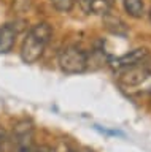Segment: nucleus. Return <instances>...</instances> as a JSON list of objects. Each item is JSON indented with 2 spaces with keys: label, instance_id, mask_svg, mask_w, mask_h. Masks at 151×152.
Listing matches in <instances>:
<instances>
[{
  "label": "nucleus",
  "instance_id": "obj_1",
  "mask_svg": "<svg viewBox=\"0 0 151 152\" xmlns=\"http://www.w3.org/2000/svg\"><path fill=\"white\" fill-rule=\"evenodd\" d=\"M53 37V28L48 22H38L30 27L21 45V59L24 64H35L43 56Z\"/></svg>",
  "mask_w": 151,
  "mask_h": 152
},
{
  "label": "nucleus",
  "instance_id": "obj_2",
  "mask_svg": "<svg viewBox=\"0 0 151 152\" xmlns=\"http://www.w3.org/2000/svg\"><path fill=\"white\" fill-rule=\"evenodd\" d=\"M57 64H59V68L67 75L83 73L88 68V54L81 48L75 45H69L60 49L57 56Z\"/></svg>",
  "mask_w": 151,
  "mask_h": 152
},
{
  "label": "nucleus",
  "instance_id": "obj_3",
  "mask_svg": "<svg viewBox=\"0 0 151 152\" xmlns=\"http://www.w3.org/2000/svg\"><path fill=\"white\" fill-rule=\"evenodd\" d=\"M146 62L134 65V66H129V68H126V70L116 71L118 73V83L126 89H134V87H140L141 84H145L146 81H150L151 79V65H148Z\"/></svg>",
  "mask_w": 151,
  "mask_h": 152
},
{
  "label": "nucleus",
  "instance_id": "obj_4",
  "mask_svg": "<svg viewBox=\"0 0 151 152\" xmlns=\"http://www.w3.org/2000/svg\"><path fill=\"white\" fill-rule=\"evenodd\" d=\"M150 59V51L145 49V48H137V49H132L126 54L119 56L118 59L113 60V68L116 71L119 70H126L129 66H134V65H138V64H143Z\"/></svg>",
  "mask_w": 151,
  "mask_h": 152
},
{
  "label": "nucleus",
  "instance_id": "obj_5",
  "mask_svg": "<svg viewBox=\"0 0 151 152\" xmlns=\"http://www.w3.org/2000/svg\"><path fill=\"white\" fill-rule=\"evenodd\" d=\"M78 3L86 14H96V16H108L113 8V3L108 0H78Z\"/></svg>",
  "mask_w": 151,
  "mask_h": 152
},
{
  "label": "nucleus",
  "instance_id": "obj_6",
  "mask_svg": "<svg viewBox=\"0 0 151 152\" xmlns=\"http://www.w3.org/2000/svg\"><path fill=\"white\" fill-rule=\"evenodd\" d=\"M16 37H18V30L11 24H5L0 26V54H5L13 49L16 43Z\"/></svg>",
  "mask_w": 151,
  "mask_h": 152
},
{
  "label": "nucleus",
  "instance_id": "obj_7",
  "mask_svg": "<svg viewBox=\"0 0 151 152\" xmlns=\"http://www.w3.org/2000/svg\"><path fill=\"white\" fill-rule=\"evenodd\" d=\"M124 11L134 19H140L145 14V3L143 0H121Z\"/></svg>",
  "mask_w": 151,
  "mask_h": 152
},
{
  "label": "nucleus",
  "instance_id": "obj_8",
  "mask_svg": "<svg viewBox=\"0 0 151 152\" xmlns=\"http://www.w3.org/2000/svg\"><path fill=\"white\" fill-rule=\"evenodd\" d=\"M51 5L60 13H70L75 7L77 0H49Z\"/></svg>",
  "mask_w": 151,
  "mask_h": 152
},
{
  "label": "nucleus",
  "instance_id": "obj_9",
  "mask_svg": "<svg viewBox=\"0 0 151 152\" xmlns=\"http://www.w3.org/2000/svg\"><path fill=\"white\" fill-rule=\"evenodd\" d=\"M49 152H77V151H73V147L70 146L69 142L60 141V142H57L56 146L49 147Z\"/></svg>",
  "mask_w": 151,
  "mask_h": 152
},
{
  "label": "nucleus",
  "instance_id": "obj_10",
  "mask_svg": "<svg viewBox=\"0 0 151 152\" xmlns=\"http://www.w3.org/2000/svg\"><path fill=\"white\" fill-rule=\"evenodd\" d=\"M0 152H10V149H8V138L2 130H0Z\"/></svg>",
  "mask_w": 151,
  "mask_h": 152
},
{
  "label": "nucleus",
  "instance_id": "obj_11",
  "mask_svg": "<svg viewBox=\"0 0 151 152\" xmlns=\"http://www.w3.org/2000/svg\"><path fill=\"white\" fill-rule=\"evenodd\" d=\"M148 19H150V22H151V8L148 10Z\"/></svg>",
  "mask_w": 151,
  "mask_h": 152
},
{
  "label": "nucleus",
  "instance_id": "obj_12",
  "mask_svg": "<svg viewBox=\"0 0 151 152\" xmlns=\"http://www.w3.org/2000/svg\"><path fill=\"white\" fill-rule=\"evenodd\" d=\"M108 2H110V3H113V0H108Z\"/></svg>",
  "mask_w": 151,
  "mask_h": 152
}]
</instances>
